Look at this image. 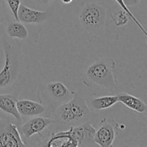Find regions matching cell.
<instances>
[{"mask_svg": "<svg viewBox=\"0 0 147 147\" xmlns=\"http://www.w3.org/2000/svg\"><path fill=\"white\" fill-rule=\"evenodd\" d=\"M4 65L0 71V93H20L25 84L29 65L27 57L23 53L18 42L3 40Z\"/></svg>", "mask_w": 147, "mask_h": 147, "instance_id": "obj_1", "label": "cell"}, {"mask_svg": "<svg viewBox=\"0 0 147 147\" xmlns=\"http://www.w3.org/2000/svg\"><path fill=\"white\" fill-rule=\"evenodd\" d=\"M94 113L88 107L85 99L73 91L71 99L57 106L52 113L53 123L60 126H75L90 121Z\"/></svg>", "mask_w": 147, "mask_h": 147, "instance_id": "obj_2", "label": "cell"}, {"mask_svg": "<svg viewBox=\"0 0 147 147\" xmlns=\"http://www.w3.org/2000/svg\"><path fill=\"white\" fill-rule=\"evenodd\" d=\"M108 9L101 2L91 1L83 5L79 13L80 24L90 37H95L104 30L107 23Z\"/></svg>", "mask_w": 147, "mask_h": 147, "instance_id": "obj_3", "label": "cell"}, {"mask_svg": "<svg viewBox=\"0 0 147 147\" xmlns=\"http://www.w3.org/2000/svg\"><path fill=\"white\" fill-rule=\"evenodd\" d=\"M116 66L112 59H100L90 65L86 70V76L93 83L109 90L116 88L118 80L114 73Z\"/></svg>", "mask_w": 147, "mask_h": 147, "instance_id": "obj_4", "label": "cell"}, {"mask_svg": "<svg viewBox=\"0 0 147 147\" xmlns=\"http://www.w3.org/2000/svg\"><path fill=\"white\" fill-rule=\"evenodd\" d=\"M17 126L8 120L0 119V147L26 146Z\"/></svg>", "mask_w": 147, "mask_h": 147, "instance_id": "obj_5", "label": "cell"}, {"mask_svg": "<svg viewBox=\"0 0 147 147\" xmlns=\"http://www.w3.org/2000/svg\"><path fill=\"white\" fill-rule=\"evenodd\" d=\"M54 121L50 117H42V116H34V118L30 119L18 126L19 133L25 139H30L35 134H41L49 126H52Z\"/></svg>", "mask_w": 147, "mask_h": 147, "instance_id": "obj_6", "label": "cell"}, {"mask_svg": "<svg viewBox=\"0 0 147 147\" xmlns=\"http://www.w3.org/2000/svg\"><path fill=\"white\" fill-rule=\"evenodd\" d=\"M116 134L117 125L113 120L103 119L100 122V126L96 130L94 142L97 146L110 147L113 145Z\"/></svg>", "mask_w": 147, "mask_h": 147, "instance_id": "obj_7", "label": "cell"}, {"mask_svg": "<svg viewBox=\"0 0 147 147\" xmlns=\"http://www.w3.org/2000/svg\"><path fill=\"white\" fill-rule=\"evenodd\" d=\"M72 134L78 142V146H94V136L96 129L90 121L85 122L80 125L70 126Z\"/></svg>", "mask_w": 147, "mask_h": 147, "instance_id": "obj_8", "label": "cell"}, {"mask_svg": "<svg viewBox=\"0 0 147 147\" xmlns=\"http://www.w3.org/2000/svg\"><path fill=\"white\" fill-rule=\"evenodd\" d=\"M51 12L33 9L21 4L18 10V21L24 24H42L47 21Z\"/></svg>", "mask_w": 147, "mask_h": 147, "instance_id": "obj_9", "label": "cell"}, {"mask_svg": "<svg viewBox=\"0 0 147 147\" xmlns=\"http://www.w3.org/2000/svg\"><path fill=\"white\" fill-rule=\"evenodd\" d=\"M17 109L22 118L40 116L45 111V107L43 104L27 99L17 100Z\"/></svg>", "mask_w": 147, "mask_h": 147, "instance_id": "obj_10", "label": "cell"}, {"mask_svg": "<svg viewBox=\"0 0 147 147\" xmlns=\"http://www.w3.org/2000/svg\"><path fill=\"white\" fill-rule=\"evenodd\" d=\"M47 94L50 98L63 103L70 100L73 97V91H70L61 82H52L46 86Z\"/></svg>", "mask_w": 147, "mask_h": 147, "instance_id": "obj_11", "label": "cell"}, {"mask_svg": "<svg viewBox=\"0 0 147 147\" xmlns=\"http://www.w3.org/2000/svg\"><path fill=\"white\" fill-rule=\"evenodd\" d=\"M45 146L77 147L78 142L73 137L70 129H69L68 130L60 131L57 133L52 134Z\"/></svg>", "mask_w": 147, "mask_h": 147, "instance_id": "obj_12", "label": "cell"}, {"mask_svg": "<svg viewBox=\"0 0 147 147\" xmlns=\"http://www.w3.org/2000/svg\"><path fill=\"white\" fill-rule=\"evenodd\" d=\"M18 94L14 93H0V110L11 115L18 122H22V119L17 109Z\"/></svg>", "mask_w": 147, "mask_h": 147, "instance_id": "obj_13", "label": "cell"}, {"mask_svg": "<svg viewBox=\"0 0 147 147\" xmlns=\"http://www.w3.org/2000/svg\"><path fill=\"white\" fill-rule=\"evenodd\" d=\"M117 96L119 98V102L121 103L131 110L139 113H144L146 112V104L141 98L126 93H121Z\"/></svg>", "mask_w": 147, "mask_h": 147, "instance_id": "obj_14", "label": "cell"}, {"mask_svg": "<svg viewBox=\"0 0 147 147\" xmlns=\"http://www.w3.org/2000/svg\"><path fill=\"white\" fill-rule=\"evenodd\" d=\"M6 34L11 39L25 40L29 35L27 27L19 21H11L7 23L6 27Z\"/></svg>", "mask_w": 147, "mask_h": 147, "instance_id": "obj_15", "label": "cell"}, {"mask_svg": "<svg viewBox=\"0 0 147 147\" xmlns=\"http://www.w3.org/2000/svg\"><path fill=\"white\" fill-rule=\"evenodd\" d=\"M118 102V96H105L93 98L90 101V106L94 111L105 110L112 107Z\"/></svg>", "mask_w": 147, "mask_h": 147, "instance_id": "obj_16", "label": "cell"}, {"mask_svg": "<svg viewBox=\"0 0 147 147\" xmlns=\"http://www.w3.org/2000/svg\"><path fill=\"white\" fill-rule=\"evenodd\" d=\"M111 18L116 27H123V26L126 25L129 20V15L123 9L119 10L112 14Z\"/></svg>", "mask_w": 147, "mask_h": 147, "instance_id": "obj_17", "label": "cell"}, {"mask_svg": "<svg viewBox=\"0 0 147 147\" xmlns=\"http://www.w3.org/2000/svg\"><path fill=\"white\" fill-rule=\"evenodd\" d=\"M115 1H116V2H117L118 4H119V5L121 7V9L123 10V11H125L126 13H127V14H128V15H129V18L131 19V20H133L135 24H136V26H137V27H139V29H140L141 31H142V32H143L144 34L146 36L147 34H146V30H145V29L144 28L143 26H142V24H140V22H139L138 21L137 19H136V17H134V14H132L131 11L130 9H129L128 8L127 6H126V4H125V3H124V1H123V0H115Z\"/></svg>", "mask_w": 147, "mask_h": 147, "instance_id": "obj_18", "label": "cell"}, {"mask_svg": "<svg viewBox=\"0 0 147 147\" xmlns=\"http://www.w3.org/2000/svg\"><path fill=\"white\" fill-rule=\"evenodd\" d=\"M5 4H7V7L11 11L14 20L18 21V10L20 8V6L21 5V0H5Z\"/></svg>", "mask_w": 147, "mask_h": 147, "instance_id": "obj_19", "label": "cell"}, {"mask_svg": "<svg viewBox=\"0 0 147 147\" xmlns=\"http://www.w3.org/2000/svg\"><path fill=\"white\" fill-rule=\"evenodd\" d=\"M7 7L4 0H0V26L7 20Z\"/></svg>", "mask_w": 147, "mask_h": 147, "instance_id": "obj_20", "label": "cell"}, {"mask_svg": "<svg viewBox=\"0 0 147 147\" xmlns=\"http://www.w3.org/2000/svg\"><path fill=\"white\" fill-rule=\"evenodd\" d=\"M33 2L40 7H47L54 1V0H32Z\"/></svg>", "mask_w": 147, "mask_h": 147, "instance_id": "obj_21", "label": "cell"}, {"mask_svg": "<svg viewBox=\"0 0 147 147\" xmlns=\"http://www.w3.org/2000/svg\"><path fill=\"white\" fill-rule=\"evenodd\" d=\"M140 0H123L126 6H134L139 2Z\"/></svg>", "mask_w": 147, "mask_h": 147, "instance_id": "obj_22", "label": "cell"}, {"mask_svg": "<svg viewBox=\"0 0 147 147\" xmlns=\"http://www.w3.org/2000/svg\"><path fill=\"white\" fill-rule=\"evenodd\" d=\"M60 1H61V2L63 3V4H70L73 0H60Z\"/></svg>", "mask_w": 147, "mask_h": 147, "instance_id": "obj_23", "label": "cell"}]
</instances>
